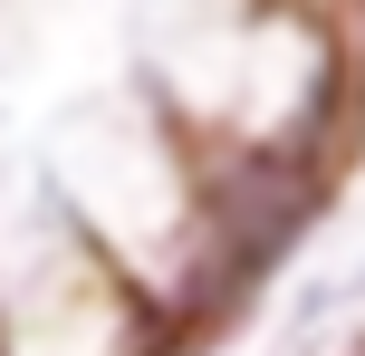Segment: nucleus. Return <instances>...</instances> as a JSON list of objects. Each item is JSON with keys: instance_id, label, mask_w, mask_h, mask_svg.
<instances>
[{"instance_id": "obj_1", "label": "nucleus", "mask_w": 365, "mask_h": 356, "mask_svg": "<svg viewBox=\"0 0 365 356\" xmlns=\"http://www.w3.org/2000/svg\"><path fill=\"white\" fill-rule=\"evenodd\" d=\"M308 212H317V183H308L298 154H250V164H231L221 193H212V299L250 289L259 270L308 231Z\"/></svg>"}]
</instances>
